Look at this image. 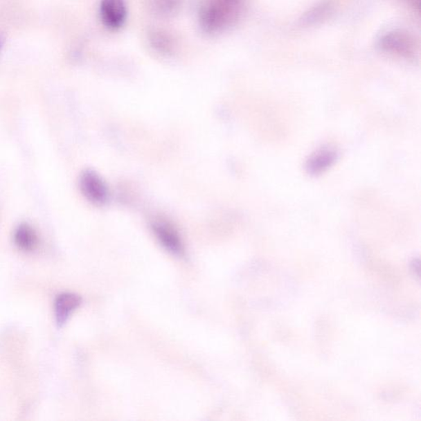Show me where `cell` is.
Listing matches in <instances>:
<instances>
[{
    "label": "cell",
    "mask_w": 421,
    "mask_h": 421,
    "mask_svg": "<svg viewBox=\"0 0 421 421\" xmlns=\"http://www.w3.org/2000/svg\"><path fill=\"white\" fill-rule=\"evenodd\" d=\"M152 230L159 242L168 251L177 256L183 254V243L178 232L172 226L165 222H155Z\"/></svg>",
    "instance_id": "5"
},
{
    "label": "cell",
    "mask_w": 421,
    "mask_h": 421,
    "mask_svg": "<svg viewBox=\"0 0 421 421\" xmlns=\"http://www.w3.org/2000/svg\"><path fill=\"white\" fill-rule=\"evenodd\" d=\"M378 46L381 51L404 58H411L415 54L413 39L401 30L384 34L379 39Z\"/></svg>",
    "instance_id": "2"
},
{
    "label": "cell",
    "mask_w": 421,
    "mask_h": 421,
    "mask_svg": "<svg viewBox=\"0 0 421 421\" xmlns=\"http://www.w3.org/2000/svg\"><path fill=\"white\" fill-rule=\"evenodd\" d=\"M152 8L161 15H173L179 8V0H152Z\"/></svg>",
    "instance_id": "11"
},
{
    "label": "cell",
    "mask_w": 421,
    "mask_h": 421,
    "mask_svg": "<svg viewBox=\"0 0 421 421\" xmlns=\"http://www.w3.org/2000/svg\"><path fill=\"white\" fill-rule=\"evenodd\" d=\"M13 241L21 251L32 252L37 249L39 240L34 228L28 223H21L16 228Z\"/></svg>",
    "instance_id": "7"
},
{
    "label": "cell",
    "mask_w": 421,
    "mask_h": 421,
    "mask_svg": "<svg viewBox=\"0 0 421 421\" xmlns=\"http://www.w3.org/2000/svg\"><path fill=\"white\" fill-rule=\"evenodd\" d=\"M4 39L2 37V35L0 34V53H1L3 47Z\"/></svg>",
    "instance_id": "13"
},
{
    "label": "cell",
    "mask_w": 421,
    "mask_h": 421,
    "mask_svg": "<svg viewBox=\"0 0 421 421\" xmlns=\"http://www.w3.org/2000/svg\"><path fill=\"white\" fill-rule=\"evenodd\" d=\"M337 153L332 151H321L317 153L308 161L307 170L312 174H319L334 163Z\"/></svg>",
    "instance_id": "9"
},
{
    "label": "cell",
    "mask_w": 421,
    "mask_h": 421,
    "mask_svg": "<svg viewBox=\"0 0 421 421\" xmlns=\"http://www.w3.org/2000/svg\"><path fill=\"white\" fill-rule=\"evenodd\" d=\"M125 0H102L100 4V16L107 28L116 30L122 28L127 19Z\"/></svg>",
    "instance_id": "4"
},
{
    "label": "cell",
    "mask_w": 421,
    "mask_h": 421,
    "mask_svg": "<svg viewBox=\"0 0 421 421\" xmlns=\"http://www.w3.org/2000/svg\"><path fill=\"white\" fill-rule=\"evenodd\" d=\"M408 4L418 13L420 10V0H406Z\"/></svg>",
    "instance_id": "12"
},
{
    "label": "cell",
    "mask_w": 421,
    "mask_h": 421,
    "mask_svg": "<svg viewBox=\"0 0 421 421\" xmlns=\"http://www.w3.org/2000/svg\"><path fill=\"white\" fill-rule=\"evenodd\" d=\"M243 0H206L201 7V29L208 34L222 33L239 19Z\"/></svg>",
    "instance_id": "1"
},
{
    "label": "cell",
    "mask_w": 421,
    "mask_h": 421,
    "mask_svg": "<svg viewBox=\"0 0 421 421\" xmlns=\"http://www.w3.org/2000/svg\"><path fill=\"white\" fill-rule=\"evenodd\" d=\"M148 41L153 50L161 55H170L174 51V42L172 37L161 30H153L149 33Z\"/></svg>",
    "instance_id": "8"
},
{
    "label": "cell",
    "mask_w": 421,
    "mask_h": 421,
    "mask_svg": "<svg viewBox=\"0 0 421 421\" xmlns=\"http://www.w3.org/2000/svg\"><path fill=\"white\" fill-rule=\"evenodd\" d=\"M81 304L82 298L74 293L65 292L57 296L54 305L57 325L63 327Z\"/></svg>",
    "instance_id": "6"
},
{
    "label": "cell",
    "mask_w": 421,
    "mask_h": 421,
    "mask_svg": "<svg viewBox=\"0 0 421 421\" xmlns=\"http://www.w3.org/2000/svg\"><path fill=\"white\" fill-rule=\"evenodd\" d=\"M332 6L331 3L323 2L317 4L313 8L306 12L301 20L302 25L309 26L320 23L331 15Z\"/></svg>",
    "instance_id": "10"
},
{
    "label": "cell",
    "mask_w": 421,
    "mask_h": 421,
    "mask_svg": "<svg viewBox=\"0 0 421 421\" xmlns=\"http://www.w3.org/2000/svg\"><path fill=\"white\" fill-rule=\"evenodd\" d=\"M79 186L83 196L91 203L96 205L107 203L109 196L107 184L95 171L87 170L82 172Z\"/></svg>",
    "instance_id": "3"
}]
</instances>
